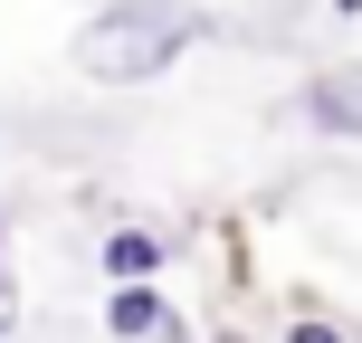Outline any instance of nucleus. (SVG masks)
<instances>
[{"label":"nucleus","instance_id":"4","mask_svg":"<svg viewBox=\"0 0 362 343\" xmlns=\"http://www.w3.org/2000/svg\"><path fill=\"white\" fill-rule=\"evenodd\" d=\"M163 257H172L163 229H115V238H105V277H115V286H153Z\"/></svg>","mask_w":362,"mask_h":343},{"label":"nucleus","instance_id":"5","mask_svg":"<svg viewBox=\"0 0 362 343\" xmlns=\"http://www.w3.org/2000/svg\"><path fill=\"white\" fill-rule=\"evenodd\" d=\"M286 343H353V325H344V315H296V325H286Z\"/></svg>","mask_w":362,"mask_h":343},{"label":"nucleus","instance_id":"6","mask_svg":"<svg viewBox=\"0 0 362 343\" xmlns=\"http://www.w3.org/2000/svg\"><path fill=\"white\" fill-rule=\"evenodd\" d=\"M334 19H362V0H334Z\"/></svg>","mask_w":362,"mask_h":343},{"label":"nucleus","instance_id":"3","mask_svg":"<svg viewBox=\"0 0 362 343\" xmlns=\"http://www.w3.org/2000/svg\"><path fill=\"white\" fill-rule=\"evenodd\" d=\"M105 334H115V343H163V334H172L163 286H115V296H105Z\"/></svg>","mask_w":362,"mask_h":343},{"label":"nucleus","instance_id":"2","mask_svg":"<svg viewBox=\"0 0 362 343\" xmlns=\"http://www.w3.org/2000/svg\"><path fill=\"white\" fill-rule=\"evenodd\" d=\"M296 115H305L315 134H362V67H325L296 95Z\"/></svg>","mask_w":362,"mask_h":343},{"label":"nucleus","instance_id":"1","mask_svg":"<svg viewBox=\"0 0 362 343\" xmlns=\"http://www.w3.org/2000/svg\"><path fill=\"white\" fill-rule=\"evenodd\" d=\"M200 29H210V19L181 10V0H115V10H95L86 29H76V67H86L95 86H153Z\"/></svg>","mask_w":362,"mask_h":343}]
</instances>
